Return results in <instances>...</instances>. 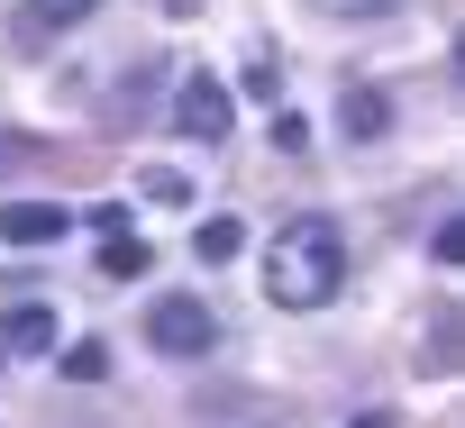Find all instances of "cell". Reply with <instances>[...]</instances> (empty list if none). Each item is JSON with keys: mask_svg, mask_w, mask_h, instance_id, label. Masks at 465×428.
<instances>
[{"mask_svg": "<svg viewBox=\"0 0 465 428\" xmlns=\"http://www.w3.org/2000/svg\"><path fill=\"white\" fill-rule=\"evenodd\" d=\"M338 283H347V238H338V219H292L283 238H274V256H265V292L283 301V310H320V301H338Z\"/></svg>", "mask_w": 465, "mask_h": 428, "instance_id": "1", "label": "cell"}, {"mask_svg": "<svg viewBox=\"0 0 465 428\" xmlns=\"http://www.w3.org/2000/svg\"><path fill=\"white\" fill-rule=\"evenodd\" d=\"M146 346H155V355H173V365L210 355V346H219V319H210V301H192V292H164V301L146 310Z\"/></svg>", "mask_w": 465, "mask_h": 428, "instance_id": "2", "label": "cell"}, {"mask_svg": "<svg viewBox=\"0 0 465 428\" xmlns=\"http://www.w3.org/2000/svg\"><path fill=\"white\" fill-rule=\"evenodd\" d=\"M164 119H173L183 137H201V146H210V137L238 128V101H228V83H219V73H183V83H173V101H164Z\"/></svg>", "mask_w": 465, "mask_h": 428, "instance_id": "3", "label": "cell"}, {"mask_svg": "<svg viewBox=\"0 0 465 428\" xmlns=\"http://www.w3.org/2000/svg\"><path fill=\"white\" fill-rule=\"evenodd\" d=\"M64 229H74L64 200H10V209H0V238H10V247H55Z\"/></svg>", "mask_w": 465, "mask_h": 428, "instance_id": "4", "label": "cell"}, {"mask_svg": "<svg viewBox=\"0 0 465 428\" xmlns=\"http://www.w3.org/2000/svg\"><path fill=\"white\" fill-rule=\"evenodd\" d=\"M92 10H101V0H28V10H19V46H46V37L83 28Z\"/></svg>", "mask_w": 465, "mask_h": 428, "instance_id": "5", "label": "cell"}, {"mask_svg": "<svg viewBox=\"0 0 465 428\" xmlns=\"http://www.w3.org/2000/svg\"><path fill=\"white\" fill-rule=\"evenodd\" d=\"M46 346H55V310L46 301H19L0 319V355H46Z\"/></svg>", "mask_w": 465, "mask_h": 428, "instance_id": "6", "label": "cell"}, {"mask_svg": "<svg viewBox=\"0 0 465 428\" xmlns=\"http://www.w3.org/2000/svg\"><path fill=\"white\" fill-rule=\"evenodd\" d=\"M338 128H347V137H356V146H374V137H383V128H392V101H383V92H374V83H356V92H347V101H338Z\"/></svg>", "mask_w": 465, "mask_h": 428, "instance_id": "7", "label": "cell"}, {"mask_svg": "<svg viewBox=\"0 0 465 428\" xmlns=\"http://www.w3.org/2000/svg\"><path fill=\"white\" fill-rule=\"evenodd\" d=\"M238 247H247V229H238V219H201V238H192V256H201V265H228Z\"/></svg>", "mask_w": 465, "mask_h": 428, "instance_id": "8", "label": "cell"}, {"mask_svg": "<svg viewBox=\"0 0 465 428\" xmlns=\"http://www.w3.org/2000/svg\"><path fill=\"white\" fill-rule=\"evenodd\" d=\"M64 374H74V383H101V374H110V346H101V337L64 346Z\"/></svg>", "mask_w": 465, "mask_h": 428, "instance_id": "9", "label": "cell"}, {"mask_svg": "<svg viewBox=\"0 0 465 428\" xmlns=\"http://www.w3.org/2000/svg\"><path fill=\"white\" fill-rule=\"evenodd\" d=\"M101 265H110L119 283H137V274H146V247H137V238H110V247H101Z\"/></svg>", "mask_w": 465, "mask_h": 428, "instance_id": "10", "label": "cell"}, {"mask_svg": "<svg viewBox=\"0 0 465 428\" xmlns=\"http://www.w3.org/2000/svg\"><path fill=\"white\" fill-rule=\"evenodd\" d=\"M146 200H164V209H192V182H183V173H164V164H155V173H146Z\"/></svg>", "mask_w": 465, "mask_h": 428, "instance_id": "11", "label": "cell"}, {"mask_svg": "<svg viewBox=\"0 0 465 428\" xmlns=\"http://www.w3.org/2000/svg\"><path fill=\"white\" fill-rule=\"evenodd\" d=\"M28 155H46V146H37V137H10V128H0V173H19Z\"/></svg>", "mask_w": 465, "mask_h": 428, "instance_id": "12", "label": "cell"}, {"mask_svg": "<svg viewBox=\"0 0 465 428\" xmlns=\"http://www.w3.org/2000/svg\"><path fill=\"white\" fill-rule=\"evenodd\" d=\"M274 146H283V155H302V146H311V128H302L292 110H274Z\"/></svg>", "mask_w": 465, "mask_h": 428, "instance_id": "13", "label": "cell"}, {"mask_svg": "<svg viewBox=\"0 0 465 428\" xmlns=\"http://www.w3.org/2000/svg\"><path fill=\"white\" fill-rule=\"evenodd\" d=\"M320 10H338V19H383V10H401V0H320Z\"/></svg>", "mask_w": 465, "mask_h": 428, "instance_id": "14", "label": "cell"}]
</instances>
